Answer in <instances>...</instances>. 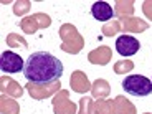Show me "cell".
<instances>
[{
  "mask_svg": "<svg viewBox=\"0 0 152 114\" xmlns=\"http://www.w3.org/2000/svg\"><path fill=\"white\" fill-rule=\"evenodd\" d=\"M23 75L33 84H51L58 81L63 75V63L46 51H35L25 61Z\"/></svg>",
  "mask_w": 152,
  "mask_h": 114,
  "instance_id": "6da1fadb",
  "label": "cell"
},
{
  "mask_svg": "<svg viewBox=\"0 0 152 114\" xmlns=\"http://www.w3.org/2000/svg\"><path fill=\"white\" fill-rule=\"evenodd\" d=\"M122 88L127 94L144 98V96L152 94V80L142 75H129L122 81Z\"/></svg>",
  "mask_w": 152,
  "mask_h": 114,
  "instance_id": "7a4b0ae2",
  "label": "cell"
},
{
  "mask_svg": "<svg viewBox=\"0 0 152 114\" xmlns=\"http://www.w3.org/2000/svg\"><path fill=\"white\" fill-rule=\"evenodd\" d=\"M25 68V61L22 60V56L13 51H4L0 56V69L7 75H15V73L23 71Z\"/></svg>",
  "mask_w": 152,
  "mask_h": 114,
  "instance_id": "3957f363",
  "label": "cell"
},
{
  "mask_svg": "<svg viewBox=\"0 0 152 114\" xmlns=\"http://www.w3.org/2000/svg\"><path fill=\"white\" fill-rule=\"evenodd\" d=\"M139 48H141L139 40L131 37V35H121L116 40V50L122 56H132V55H136L139 51Z\"/></svg>",
  "mask_w": 152,
  "mask_h": 114,
  "instance_id": "277c9868",
  "label": "cell"
},
{
  "mask_svg": "<svg viewBox=\"0 0 152 114\" xmlns=\"http://www.w3.org/2000/svg\"><path fill=\"white\" fill-rule=\"evenodd\" d=\"M91 13L99 22H107L114 17V10L107 2H94L91 7Z\"/></svg>",
  "mask_w": 152,
  "mask_h": 114,
  "instance_id": "5b68a950",
  "label": "cell"
}]
</instances>
